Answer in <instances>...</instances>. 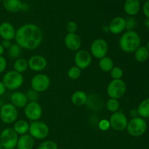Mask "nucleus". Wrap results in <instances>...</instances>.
Wrapping results in <instances>:
<instances>
[{"label": "nucleus", "instance_id": "6ab92c4d", "mask_svg": "<svg viewBox=\"0 0 149 149\" xmlns=\"http://www.w3.org/2000/svg\"><path fill=\"white\" fill-rule=\"evenodd\" d=\"M140 0H126L124 4V10L130 16L136 15L140 11Z\"/></svg>", "mask_w": 149, "mask_h": 149}, {"label": "nucleus", "instance_id": "e433bc0d", "mask_svg": "<svg viewBox=\"0 0 149 149\" xmlns=\"http://www.w3.org/2000/svg\"><path fill=\"white\" fill-rule=\"evenodd\" d=\"M7 66V61L4 56H0V74L4 72Z\"/></svg>", "mask_w": 149, "mask_h": 149}, {"label": "nucleus", "instance_id": "72a5a7b5", "mask_svg": "<svg viewBox=\"0 0 149 149\" xmlns=\"http://www.w3.org/2000/svg\"><path fill=\"white\" fill-rule=\"evenodd\" d=\"M26 95L27 96L29 102H37L38 99H39V93L32 89L28 90Z\"/></svg>", "mask_w": 149, "mask_h": 149}, {"label": "nucleus", "instance_id": "4468645a", "mask_svg": "<svg viewBox=\"0 0 149 149\" xmlns=\"http://www.w3.org/2000/svg\"><path fill=\"white\" fill-rule=\"evenodd\" d=\"M28 65L29 69L32 71L41 72L47 68V61L43 55H35L28 60Z\"/></svg>", "mask_w": 149, "mask_h": 149}, {"label": "nucleus", "instance_id": "2eb2a0df", "mask_svg": "<svg viewBox=\"0 0 149 149\" xmlns=\"http://www.w3.org/2000/svg\"><path fill=\"white\" fill-rule=\"evenodd\" d=\"M64 44L67 49L71 51L77 52L79 50L81 46V40L77 33H67L64 37Z\"/></svg>", "mask_w": 149, "mask_h": 149}, {"label": "nucleus", "instance_id": "393cba45", "mask_svg": "<svg viewBox=\"0 0 149 149\" xmlns=\"http://www.w3.org/2000/svg\"><path fill=\"white\" fill-rule=\"evenodd\" d=\"M134 53L135 60L138 63H144L149 57V51L146 46H140Z\"/></svg>", "mask_w": 149, "mask_h": 149}, {"label": "nucleus", "instance_id": "c756f323", "mask_svg": "<svg viewBox=\"0 0 149 149\" xmlns=\"http://www.w3.org/2000/svg\"><path fill=\"white\" fill-rule=\"evenodd\" d=\"M81 70L79 69L78 67L76 65L71 66L69 69L68 70L67 72V75H68V78L71 79L72 80H77L81 77Z\"/></svg>", "mask_w": 149, "mask_h": 149}, {"label": "nucleus", "instance_id": "f03ea898", "mask_svg": "<svg viewBox=\"0 0 149 149\" xmlns=\"http://www.w3.org/2000/svg\"><path fill=\"white\" fill-rule=\"evenodd\" d=\"M141 39L139 34L135 31H127L119 38V46L123 52L132 53L141 46Z\"/></svg>", "mask_w": 149, "mask_h": 149}, {"label": "nucleus", "instance_id": "7c9ffc66", "mask_svg": "<svg viewBox=\"0 0 149 149\" xmlns=\"http://www.w3.org/2000/svg\"><path fill=\"white\" fill-rule=\"evenodd\" d=\"M110 76L111 77L112 80H117V79H122L124 75V71L122 68L119 66H114L110 72Z\"/></svg>", "mask_w": 149, "mask_h": 149}, {"label": "nucleus", "instance_id": "49530a36", "mask_svg": "<svg viewBox=\"0 0 149 149\" xmlns=\"http://www.w3.org/2000/svg\"><path fill=\"white\" fill-rule=\"evenodd\" d=\"M0 149H4V148H3V147H2V146H1V143H0Z\"/></svg>", "mask_w": 149, "mask_h": 149}, {"label": "nucleus", "instance_id": "423d86ee", "mask_svg": "<svg viewBox=\"0 0 149 149\" xmlns=\"http://www.w3.org/2000/svg\"><path fill=\"white\" fill-rule=\"evenodd\" d=\"M19 135L13 128L7 127L0 133V143L4 149L15 148Z\"/></svg>", "mask_w": 149, "mask_h": 149}, {"label": "nucleus", "instance_id": "2f4dec72", "mask_svg": "<svg viewBox=\"0 0 149 149\" xmlns=\"http://www.w3.org/2000/svg\"><path fill=\"white\" fill-rule=\"evenodd\" d=\"M37 149H58V146L55 141H45L38 146Z\"/></svg>", "mask_w": 149, "mask_h": 149}, {"label": "nucleus", "instance_id": "a878e982", "mask_svg": "<svg viewBox=\"0 0 149 149\" xmlns=\"http://www.w3.org/2000/svg\"><path fill=\"white\" fill-rule=\"evenodd\" d=\"M29 68V65H28V61L25 58H19L15 60L13 63V70L16 72H18L20 74L26 72Z\"/></svg>", "mask_w": 149, "mask_h": 149}, {"label": "nucleus", "instance_id": "f257e3e1", "mask_svg": "<svg viewBox=\"0 0 149 149\" xmlns=\"http://www.w3.org/2000/svg\"><path fill=\"white\" fill-rule=\"evenodd\" d=\"M15 40L22 49L33 50L37 49L43 40V32L39 26L26 23L16 30Z\"/></svg>", "mask_w": 149, "mask_h": 149}, {"label": "nucleus", "instance_id": "09e8293b", "mask_svg": "<svg viewBox=\"0 0 149 149\" xmlns=\"http://www.w3.org/2000/svg\"><path fill=\"white\" fill-rule=\"evenodd\" d=\"M12 149H17V148H12Z\"/></svg>", "mask_w": 149, "mask_h": 149}, {"label": "nucleus", "instance_id": "79ce46f5", "mask_svg": "<svg viewBox=\"0 0 149 149\" xmlns=\"http://www.w3.org/2000/svg\"><path fill=\"white\" fill-rule=\"evenodd\" d=\"M102 30L104 33H109V26H103V28H102Z\"/></svg>", "mask_w": 149, "mask_h": 149}, {"label": "nucleus", "instance_id": "20e7f679", "mask_svg": "<svg viewBox=\"0 0 149 149\" xmlns=\"http://www.w3.org/2000/svg\"><path fill=\"white\" fill-rule=\"evenodd\" d=\"M127 131L132 137H140L144 135L147 130V124L143 118L141 116L132 118L128 121Z\"/></svg>", "mask_w": 149, "mask_h": 149}, {"label": "nucleus", "instance_id": "37998d69", "mask_svg": "<svg viewBox=\"0 0 149 149\" xmlns=\"http://www.w3.org/2000/svg\"><path fill=\"white\" fill-rule=\"evenodd\" d=\"M4 50H5V49H4V48L3 47L2 45L0 44V56H3V55H4Z\"/></svg>", "mask_w": 149, "mask_h": 149}, {"label": "nucleus", "instance_id": "5701e85b", "mask_svg": "<svg viewBox=\"0 0 149 149\" xmlns=\"http://www.w3.org/2000/svg\"><path fill=\"white\" fill-rule=\"evenodd\" d=\"M29 127H30V124L27 121L20 119V120H17L15 122L13 128L15 131L16 133L20 136V135L28 134L29 130Z\"/></svg>", "mask_w": 149, "mask_h": 149}, {"label": "nucleus", "instance_id": "dca6fc26", "mask_svg": "<svg viewBox=\"0 0 149 149\" xmlns=\"http://www.w3.org/2000/svg\"><path fill=\"white\" fill-rule=\"evenodd\" d=\"M16 30L10 22H3L0 24V37L3 40H13L15 36Z\"/></svg>", "mask_w": 149, "mask_h": 149}, {"label": "nucleus", "instance_id": "bb28decb", "mask_svg": "<svg viewBox=\"0 0 149 149\" xmlns=\"http://www.w3.org/2000/svg\"><path fill=\"white\" fill-rule=\"evenodd\" d=\"M137 110H138V115L141 117L143 118V119L149 118V97L144 99L140 103Z\"/></svg>", "mask_w": 149, "mask_h": 149}, {"label": "nucleus", "instance_id": "7ed1b4c3", "mask_svg": "<svg viewBox=\"0 0 149 149\" xmlns=\"http://www.w3.org/2000/svg\"><path fill=\"white\" fill-rule=\"evenodd\" d=\"M2 82L7 90H17L23 84L24 78L22 74L16 72L14 70H11L7 71L3 76Z\"/></svg>", "mask_w": 149, "mask_h": 149}, {"label": "nucleus", "instance_id": "9b49d317", "mask_svg": "<svg viewBox=\"0 0 149 149\" xmlns=\"http://www.w3.org/2000/svg\"><path fill=\"white\" fill-rule=\"evenodd\" d=\"M109 122H110L111 128L117 132H121L126 130L128 119L123 112L119 111L112 113L109 119Z\"/></svg>", "mask_w": 149, "mask_h": 149}, {"label": "nucleus", "instance_id": "58836bf2", "mask_svg": "<svg viewBox=\"0 0 149 149\" xmlns=\"http://www.w3.org/2000/svg\"><path fill=\"white\" fill-rule=\"evenodd\" d=\"M1 45H2L3 47H4V49H8L9 48H10V47L11 46L12 42H11V41H10V40H2Z\"/></svg>", "mask_w": 149, "mask_h": 149}, {"label": "nucleus", "instance_id": "c03bdc74", "mask_svg": "<svg viewBox=\"0 0 149 149\" xmlns=\"http://www.w3.org/2000/svg\"><path fill=\"white\" fill-rule=\"evenodd\" d=\"M144 25H145L146 28L149 30V18H146V20L144 22Z\"/></svg>", "mask_w": 149, "mask_h": 149}, {"label": "nucleus", "instance_id": "ea45409f", "mask_svg": "<svg viewBox=\"0 0 149 149\" xmlns=\"http://www.w3.org/2000/svg\"><path fill=\"white\" fill-rule=\"evenodd\" d=\"M6 90H7V89H6L4 84H3L2 81H0V97L5 94Z\"/></svg>", "mask_w": 149, "mask_h": 149}, {"label": "nucleus", "instance_id": "ddd939ff", "mask_svg": "<svg viewBox=\"0 0 149 149\" xmlns=\"http://www.w3.org/2000/svg\"><path fill=\"white\" fill-rule=\"evenodd\" d=\"M93 62V56L89 51L79 49L74 55V63L79 69L84 70L88 68Z\"/></svg>", "mask_w": 149, "mask_h": 149}, {"label": "nucleus", "instance_id": "0eeeda50", "mask_svg": "<svg viewBox=\"0 0 149 149\" xmlns=\"http://www.w3.org/2000/svg\"><path fill=\"white\" fill-rule=\"evenodd\" d=\"M18 117V111L12 103H4L0 108V119L6 125L13 124Z\"/></svg>", "mask_w": 149, "mask_h": 149}, {"label": "nucleus", "instance_id": "f704fd0d", "mask_svg": "<svg viewBox=\"0 0 149 149\" xmlns=\"http://www.w3.org/2000/svg\"><path fill=\"white\" fill-rule=\"evenodd\" d=\"M97 127H98L100 130L103 131V132H106V131L109 130L111 128L109 120L105 119H101V120L98 122V124H97Z\"/></svg>", "mask_w": 149, "mask_h": 149}, {"label": "nucleus", "instance_id": "b1692460", "mask_svg": "<svg viewBox=\"0 0 149 149\" xmlns=\"http://www.w3.org/2000/svg\"><path fill=\"white\" fill-rule=\"evenodd\" d=\"M98 65L99 68L102 71L109 73L114 67V63H113V61L110 57L106 56L99 60Z\"/></svg>", "mask_w": 149, "mask_h": 149}, {"label": "nucleus", "instance_id": "c9c22d12", "mask_svg": "<svg viewBox=\"0 0 149 149\" xmlns=\"http://www.w3.org/2000/svg\"><path fill=\"white\" fill-rule=\"evenodd\" d=\"M77 29H78V26L75 21L71 20L66 24V31L68 33H75Z\"/></svg>", "mask_w": 149, "mask_h": 149}, {"label": "nucleus", "instance_id": "cd10ccee", "mask_svg": "<svg viewBox=\"0 0 149 149\" xmlns=\"http://www.w3.org/2000/svg\"><path fill=\"white\" fill-rule=\"evenodd\" d=\"M7 53H8V56L10 58L17 60L21 55L22 48L17 44H12L11 46L10 47V48L7 50Z\"/></svg>", "mask_w": 149, "mask_h": 149}, {"label": "nucleus", "instance_id": "9d476101", "mask_svg": "<svg viewBox=\"0 0 149 149\" xmlns=\"http://www.w3.org/2000/svg\"><path fill=\"white\" fill-rule=\"evenodd\" d=\"M50 78L45 74H37L32 77L31 80V87L32 90L38 93H43L50 86Z\"/></svg>", "mask_w": 149, "mask_h": 149}, {"label": "nucleus", "instance_id": "f8f14e48", "mask_svg": "<svg viewBox=\"0 0 149 149\" xmlns=\"http://www.w3.org/2000/svg\"><path fill=\"white\" fill-rule=\"evenodd\" d=\"M43 111L41 105L37 102H29L24 108V115L26 119L31 122L40 119Z\"/></svg>", "mask_w": 149, "mask_h": 149}, {"label": "nucleus", "instance_id": "412c9836", "mask_svg": "<svg viewBox=\"0 0 149 149\" xmlns=\"http://www.w3.org/2000/svg\"><path fill=\"white\" fill-rule=\"evenodd\" d=\"M88 95L83 90H77L71 95V103L76 106H82L87 102Z\"/></svg>", "mask_w": 149, "mask_h": 149}, {"label": "nucleus", "instance_id": "f3484780", "mask_svg": "<svg viewBox=\"0 0 149 149\" xmlns=\"http://www.w3.org/2000/svg\"><path fill=\"white\" fill-rule=\"evenodd\" d=\"M10 103L15 106L17 109H22L29 103L26 93L21 91H15L10 95Z\"/></svg>", "mask_w": 149, "mask_h": 149}, {"label": "nucleus", "instance_id": "1a4fd4ad", "mask_svg": "<svg viewBox=\"0 0 149 149\" xmlns=\"http://www.w3.org/2000/svg\"><path fill=\"white\" fill-rule=\"evenodd\" d=\"M109 52V45L104 39L98 38L92 42L90 45V54L96 59H101L106 56Z\"/></svg>", "mask_w": 149, "mask_h": 149}, {"label": "nucleus", "instance_id": "aec40b11", "mask_svg": "<svg viewBox=\"0 0 149 149\" xmlns=\"http://www.w3.org/2000/svg\"><path fill=\"white\" fill-rule=\"evenodd\" d=\"M34 144V139L29 134H26L19 137L16 148L17 149H33Z\"/></svg>", "mask_w": 149, "mask_h": 149}, {"label": "nucleus", "instance_id": "4be33fe9", "mask_svg": "<svg viewBox=\"0 0 149 149\" xmlns=\"http://www.w3.org/2000/svg\"><path fill=\"white\" fill-rule=\"evenodd\" d=\"M3 7L10 13H16L21 11L23 4L20 0H3Z\"/></svg>", "mask_w": 149, "mask_h": 149}, {"label": "nucleus", "instance_id": "a18cd8bd", "mask_svg": "<svg viewBox=\"0 0 149 149\" xmlns=\"http://www.w3.org/2000/svg\"><path fill=\"white\" fill-rule=\"evenodd\" d=\"M146 47L148 48V51H149V40H148V43H147V46H146Z\"/></svg>", "mask_w": 149, "mask_h": 149}, {"label": "nucleus", "instance_id": "de8ad7c7", "mask_svg": "<svg viewBox=\"0 0 149 149\" xmlns=\"http://www.w3.org/2000/svg\"><path fill=\"white\" fill-rule=\"evenodd\" d=\"M3 1V0H0V2H1V1Z\"/></svg>", "mask_w": 149, "mask_h": 149}, {"label": "nucleus", "instance_id": "c85d7f7f", "mask_svg": "<svg viewBox=\"0 0 149 149\" xmlns=\"http://www.w3.org/2000/svg\"><path fill=\"white\" fill-rule=\"evenodd\" d=\"M106 106L107 110L111 113H113L115 112H117L120 109V103L119 100L113 98H109L106 103Z\"/></svg>", "mask_w": 149, "mask_h": 149}, {"label": "nucleus", "instance_id": "a211bd4d", "mask_svg": "<svg viewBox=\"0 0 149 149\" xmlns=\"http://www.w3.org/2000/svg\"><path fill=\"white\" fill-rule=\"evenodd\" d=\"M109 32L114 35H119L125 30V18L116 17L110 22L109 25Z\"/></svg>", "mask_w": 149, "mask_h": 149}, {"label": "nucleus", "instance_id": "6e6552de", "mask_svg": "<svg viewBox=\"0 0 149 149\" xmlns=\"http://www.w3.org/2000/svg\"><path fill=\"white\" fill-rule=\"evenodd\" d=\"M127 91L126 83L122 79L112 80L107 86L106 93L110 98L116 99L119 98L125 95Z\"/></svg>", "mask_w": 149, "mask_h": 149}, {"label": "nucleus", "instance_id": "a19ab883", "mask_svg": "<svg viewBox=\"0 0 149 149\" xmlns=\"http://www.w3.org/2000/svg\"><path fill=\"white\" fill-rule=\"evenodd\" d=\"M130 116H132V118L137 117V116H139V115H138V110H137V109H132V110L130 111Z\"/></svg>", "mask_w": 149, "mask_h": 149}, {"label": "nucleus", "instance_id": "473e14b6", "mask_svg": "<svg viewBox=\"0 0 149 149\" xmlns=\"http://www.w3.org/2000/svg\"><path fill=\"white\" fill-rule=\"evenodd\" d=\"M136 20L132 17H129L125 19V29L127 31H133L136 26Z\"/></svg>", "mask_w": 149, "mask_h": 149}, {"label": "nucleus", "instance_id": "39448f33", "mask_svg": "<svg viewBox=\"0 0 149 149\" xmlns=\"http://www.w3.org/2000/svg\"><path fill=\"white\" fill-rule=\"evenodd\" d=\"M29 133L34 140H45L49 135V128L45 122L35 121L30 123Z\"/></svg>", "mask_w": 149, "mask_h": 149}, {"label": "nucleus", "instance_id": "4c0bfd02", "mask_svg": "<svg viewBox=\"0 0 149 149\" xmlns=\"http://www.w3.org/2000/svg\"><path fill=\"white\" fill-rule=\"evenodd\" d=\"M143 11L144 15L147 18H149V0H147L143 4Z\"/></svg>", "mask_w": 149, "mask_h": 149}]
</instances>
